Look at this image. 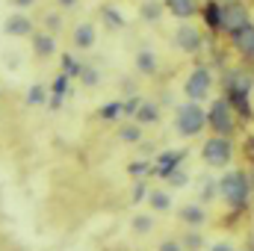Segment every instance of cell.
Listing matches in <instances>:
<instances>
[{
    "instance_id": "obj_36",
    "label": "cell",
    "mask_w": 254,
    "mask_h": 251,
    "mask_svg": "<svg viewBox=\"0 0 254 251\" xmlns=\"http://www.w3.org/2000/svg\"><path fill=\"white\" fill-rule=\"evenodd\" d=\"M213 198H219V192H216V181H204V189H201V204H207V201H213Z\"/></svg>"
},
{
    "instance_id": "obj_19",
    "label": "cell",
    "mask_w": 254,
    "mask_h": 251,
    "mask_svg": "<svg viewBox=\"0 0 254 251\" xmlns=\"http://www.w3.org/2000/svg\"><path fill=\"white\" fill-rule=\"evenodd\" d=\"M166 15V3L163 0H139V18L142 24H160Z\"/></svg>"
},
{
    "instance_id": "obj_1",
    "label": "cell",
    "mask_w": 254,
    "mask_h": 251,
    "mask_svg": "<svg viewBox=\"0 0 254 251\" xmlns=\"http://www.w3.org/2000/svg\"><path fill=\"white\" fill-rule=\"evenodd\" d=\"M252 92H254V74L249 68L237 65V68H228L222 74V98H228V104L234 107V113L240 119H252Z\"/></svg>"
},
{
    "instance_id": "obj_10",
    "label": "cell",
    "mask_w": 254,
    "mask_h": 251,
    "mask_svg": "<svg viewBox=\"0 0 254 251\" xmlns=\"http://www.w3.org/2000/svg\"><path fill=\"white\" fill-rule=\"evenodd\" d=\"M98 45V27H95V21H80V24H74V30H71V48L77 51V54H86V51H92Z\"/></svg>"
},
{
    "instance_id": "obj_17",
    "label": "cell",
    "mask_w": 254,
    "mask_h": 251,
    "mask_svg": "<svg viewBox=\"0 0 254 251\" xmlns=\"http://www.w3.org/2000/svg\"><path fill=\"white\" fill-rule=\"evenodd\" d=\"M133 65H136V71H139L142 77H154V74L160 71V57H157L148 45H142V48L136 51V60H133Z\"/></svg>"
},
{
    "instance_id": "obj_32",
    "label": "cell",
    "mask_w": 254,
    "mask_h": 251,
    "mask_svg": "<svg viewBox=\"0 0 254 251\" xmlns=\"http://www.w3.org/2000/svg\"><path fill=\"white\" fill-rule=\"evenodd\" d=\"M151 192V184L148 181H133V192H130V204H142Z\"/></svg>"
},
{
    "instance_id": "obj_41",
    "label": "cell",
    "mask_w": 254,
    "mask_h": 251,
    "mask_svg": "<svg viewBox=\"0 0 254 251\" xmlns=\"http://www.w3.org/2000/svg\"><path fill=\"white\" fill-rule=\"evenodd\" d=\"M249 181H252V189H254V166L249 169Z\"/></svg>"
},
{
    "instance_id": "obj_18",
    "label": "cell",
    "mask_w": 254,
    "mask_h": 251,
    "mask_svg": "<svg viewBox=\"0 0 254 251\" xmlns=\"http://www.w3.org/2000/svg\"><path fill=\"white\" fill-rule=\"evenodd\" d=\"M145 204H148V210H151V213H172V207H175V201H172L169 189H157V187H151L148 198H145Z\"/></svg>"
},
{
    "instance_id": "obj_29",
    "label": "cell",
    "mask_w": 254,
    "mask_h": 251,
    "mask_svg": "<svg viewBox=\"0 0 254 251\" xmlns=\"http://www.w3.org/2000/svg\"><path fill=\"white\" fill-rule=\"evenodd\" d=\"M80 86H86V89H95L98 83H101V71L95 68V65H86L83 63V68H80Z\"/></svg>"
},
{
    "instance_id": "obj_30",
    "label": "cell",
    "mask_w": 254,
    "mask_h": 251,
    "mask_svg": "<svg viewBox=\"0 0 254 251\" xmlns=\"http://www.w3.org/2000/svg\"><path fill=\"white\" fill-rule=\"evenodd\" d=\"M60 63H63V71H60V74H65L68 80H71V77H80V68H83V63H80L74 54H63V57H60Z\"/></svg>"
},
{
    "instance_id": "obj_35",
    "label": "cell",
    "mask_w": 254,
    "mask_h": 251,
    "mask_svg": "<svg viewBox=\"0 0 254 251\" xmlns=\"http://www.w3.org/2000/svg\"><path fill=\"white\" fill-rule=\"evenodd\" d=\"M157 251H184V243H181V237H166V240H160Z\"/></svg>"
},
{
    "instance_id": "obj_2",
    "label": "cell",
    "mask_w": 254,
    "mask_h": 251,
    "mask_svg": "<svg viewBox=\"0 0 254 251\" xmlns=\"http://www.w3.org/2000/svg\"><path fill=\"white\" fill-rule=\"evenodd\" d=\"M216 192H219V201L231 213H243L252 207L254 189L252 181H249V172H243V169H225L216 178Z\"/></svg>"
},
{
    "instance_id": "obj_12",
    "label": "cell",
    "mask_w": 254,
    "mask_h": 251,
    "mask_svg": "<svg viewBox=\"0 0 254 251\" xmlns=\"http://www.w3.org/2000/svg\"><path fill=\"white\" fill-rule=\"evenodd\" d=\"M228 39H231V48L237 51V57H243L246 63L254 60V21L246 24L243 30H237L234 36H228Z\"/></svg>"
},
{
    "instance_id": "obj_8",
    "label": "cell",
    "mask_w": 254,
    "mask_h": 251,
    "mask_svg": "<svg viewBox=\"0 0 254 251\" xmlns=\"http://www.w3.org/2000/svg\"><path fill=\"white\" fill-rule=\"evenodd\" d=\"M172 42H175V48H178L181 54H187V57H198V54L204 51V33H201L198 24H190V21H184V24L175 27Z\"/></svg>"
},
{
    "instance_id": "obj_3",
    "label": "cell",
    "mask_w": 254,
    "mask_h": 251,
    "mask_svg": "<svg viewBox=\"0 0 254 251\" xmlns=\"http://www.w3.org/2000/svg\"><path fill=\"white\" fill-rule=\"evenodd\" d=\"M237 157V145L231 136H207L201 145V163L210 172H225Z\"/></svg>"
},
{
    "instance_id": "obj_21",
    "label": "cell",
    "mask_w": 254,
    "mask_h": 251,
    "mask_svg": "<svg viewBox=\"0 0 254 251\" xmlns=\"http://www.w3.org/2000/svg\"><path fill=\"white\" fill-rule=\"evenodd\" d=\"M151 175H154V160L139 157V160L127 163V178H133V181H148Z\"/></svg>"
},
{
    "instance_id": "obj_33",
    "label": "cell",
    "mask_w": 254,
    "mask_h": 251,
    "mask_svg": "<svg viewBox=\"0 0 254 251\" xmlns=\"http://www.w3.org/2000/svg\"><path fill=\"white\" fill-rule=\"evenodd\" d=\"M145 98L142 95H130L127 101H122V107H125V119L127 122H133V116H136V110H139V104H142Z\"/></svg>"
},
{
    "instance_id": "obj_40",
    "label": "cell",
    "mask_w": 254,
    "mask_h": 251,
    "mask_svg": "<svg viewBox=\"0 0 254 251\" xmlns=\"http://www.w3.org/2000/svg\"><path fill=\"white\" fill-rule=\"evenodd\" d=\"M243 154H246V160H249V163L254 166V136L249 139V142H246V148H243Z\"/></svg>"
},
{
    "instance_id": "obj_6",
    "label": "cell",
    "mask_w": 254,
    "mask_h": 251,
    "mask_svg": "<svg viewBox=\"0 0 254 251\" xmlns=\"http://www.w3.org/2000/svg\"><path fill=\"white\" fill-rule=\"evenodd\" d=\"M237 113L234 107L228 104V98H213L210 107H207V130L213 136H234L237 130Z\"/></svg>"
},
{
    "instance_id": "obj_25",
    "label": "cell",
    "mask_w": 254,
    "mask_h": 251,
    "mask_svg": "<svg viewBox=\"0 0 254 251\" xmlns=\"http://www.w3.org/2000/svg\"><path fill=\"white\" fill-rule=\"evenodd\" d=\"M181 243H184V251H201L207 246V240H204V234H201L198 228H190V231L181 237Z\"/></svg>"
},
{
    "instance_id": "obj_4",
    "label": "cell",
    "mask_w": 254,
    "mask_h": 251,
    "mask_svg": "<svg viewBox=\"0 0 254 251\" xmlns=\"http://www.w3.org/2000/svg\"><path fill=\"white\" fill-rule=\"evenodd\" d=\"M175 133L181 139H195L207 130V110L201 104H192V101H184L175 107Z\"/></svg>"
},
{
    "instance_id": "obj_16",
    "label": "cell",
    "mask_w": 254,
    "mask_h": 251,
    "mask_svg": "<svg viewBox=\"0 0 254 251\" xmlns=\"http://www.w3.org/2000/svg\"><path fill=\"white\" fill-rule=\"evenodd\" d=\"M160 119H163V110H160V104L151 101V98H145V101L139 104L136 116H133V122L139 127H154V125H160Z\"/></svg>"
},
{
    "instance_id": "obj_14",
    "label": "cell",
    "mask_w": 254,
    "mask_h": 251,
    "mask_svg": "<svg viewBox=\"0 0 254 251\" xmlns=\"http://www.w3.org/2000/svg\"><path fill=\"white\" fill-rule=\"evenodd\" d=\"M163 3H166V15L178 18L181 24L201 15V0H163Z\"/></svg>"
},
{
    "instance_id": "obj_5",
    "label": "cell",
    "mask_w": 254,
    "mask_h": 251,
    "mask_svg": "<svg viewBox=\"0 0 254 251\" xmlns=\"http://www.w3.org/2000/svg\"><path fill=\"white\" fill-rule=\"evenodd\" d=\"M213 86H216L213 68L201 63V65H195L190 74H187V80H184V98L192 101V104H204L213 95Z\"/></svg>"
},
{
    "instance_id": "obj_26",
    "label": "cell",
    "mask_w": 254,
    "mask_h": 251,
    "mask_svg": "<svg viewBox=\"0 0 254 251\" xmlns=\"http://www.w3.org/2000/svg\"><path fill=\"white\" fill-rule=\"evenodd\" d=\"M98 116H101L104 122H122V119H125V107H122V101H110V104H104V107L98 110Z\"/></svg>"
},
{
    "instance_id": "obj_38",
    "label": "cell",
    "mask_w": 254,
    "mask_h": 251,
    "mask_svg": "<svg viewBox=\"0 0 254 251\" xmlns=\"http://www.w3.org/2000/svg\"><path fill=\"white\" fill-rule=\"evenodd\" d=\"M210 251H240L234 243H228V240H219V243H213L210 246Z\"/></svg>"
},
{
    "instance_id": "obj_27",
    "label": "cell",
    "mask_w": 254,
    "mask_h": 251,
    "mask_svg": "<svg viewBox=\"0 0 254 251\" xmlns=\"http://www.w3.org/2000/svg\"><path fill=\"white\" fill-rule=\"evenodd\" d=\"M63 24H65V18H63V12H57V9L42 18V27H45V33H51V36H60V33H63Z\"/></svg>"
},
{
    "instance_id": "obj_24",
    "label": "cell",
    "mask_w": 254,
    "mask_h": 251,
    "mask_svg": "<svg viewBox=\"0 0 254 251\" xmlns=\"http://www.w3.org/2000/svg\"><path fill=\"white\" fill-rule=\"evenodd\" d=\"M48 95H51L48 86L33 83V86L27 89V107H48Z\"/></svg>"
},
{
    "instance_id": "obj_22",
    "label": "cell",
    "mask_w": 254,
    "mask_h": 251,
    "mask_svg": "<svg viewBox=\"0 0 254 251\" xmlns=\"http://www.w3.org/2000/svg\"><path fill=\"white\" fill-rule=\"evenodd\" d=\"M154 228H157V222H154L151 213H136V216L130 219V231H133L136 237H151Z\"/></svg>"
},
{
    "instance_id": "obj_37",
    "label": "cell",
    "mask_w": 254,
    "mask_h": 251,
    "mask_svg": "<svg viewBox=\"0 0 254 251\" xmlns=\"http://www.w3.org/2000/svg\"><path fill=\"white\" fill-rule=\"evenodd\" d=\"M6 3H9V6H12L15 12H30V9H33V6H36L39 0H6Z\"/></svg>"
},
{
    "instance_id": "obj_34",
    "label": "cell",
    "mask_w": 254,
    "mask_h": 251,
    "mask_svg": "<svg viewBox=\"0 0 254 251\" xmlns=\"http://www.w3.org/2000/svg\"><path fill=\"white\" fill-rule=\"evenodd\" d=\"M68 92H71V86H68V77H65V74H57V80H54V86H51V95L65 98Z\"/></svg>"
},
{
    "instance_id": "obj_31",
    "label": "cell",
    "mask_w": 254,
    "mask_h": 251,
    "mask_svg": "<svg viewBox=\"0 0 254 251\" xmlns=\"http://www.w3.org/2000/svg\"><path fill=\"white\" fill-rule=\"evenodd\" d=\"M187 184H190V172H187V166L175 169V172L166 178V187H169V189H184Z\"/></svg>"
},
{
    "instance_id": "obj_23",
    "label": "cell",
    "mask_w": 254,
    "mask_h": 251,
    "mask_svg": "<svg viewBox=\"0 0 254 251\" xmlns=\"http://www.w3.org/2000/svg\"><path fill=\"white\" fill-rule=\"evenodd\" d=\"M142 130L145 127H139L136 122H125V125L119 127V139L125 142V145H142L145 139H142Z\"/></svg>"
},
{
    "instance_id": "obj_39",
    "label": "cell",
    "mask_w": 254,
    "mask_h": 251,
    "mask_svg": "<svg viewBox=\"0 0 254 251\" xmlns=\"http://www.w3.org/2000/svg\"><path fill=\"white\" fill-rule=\"evenodd\" d=\"M80 6V0H57V9L60 12H71V9H77Z\"/></svg>"
},
{
    "instance_id": "obj_11",
    "label": "cell",
    "mask_w": 254,
    "mask_h": 251,
    "mask_svg": "<svg viewBox=\"0 0 254 251\" xmlns=\"http://www.w3.org/2000/svg\"><path fill=\"white\" fill-rule=\"evenodd\" d=\"M3 33L9 39H30L36 33V21L27 15V12H12L6 21H3Z\"/></svg>"
},
{
    "instance_id": "obj_13",
    "label": "cell",
    "mask_w": 254,
    "mask_h": 251,
    "mask_svg": "<svg viewBox=\"0 0 254 251\" xmlns=\"http://www.w3.org/2000/svg\"><path fill=\"white\" fill-rule=\"evenodd\" d=\"M30 45H33V57H36V60H51V57H57V51H60L57 36H51V33H45V30H36V33L30 36Z\"/></svg>"
},
{
    "instance_id": "obj_28",
    "label": "cell",
    "mask_w": 254,
    "mask_h": 251,
    "mask_svg": "<svg viewBox=\"0 0 254 251\" xmlns=\"http://www.w3.org/2000/svg\"><path fill=\"white\" fill-rule=\"evenodd\" d=\"M201 18H204V24H207L213 33H219V0H210V3L201 9Z\"/></svg>"
},
{
    "instance_id": "obj_7",
    "label": "cell",
    "mask_w": 254,
    "mask_h": 251,
    "mask_svg": "<svg viewBox=\"0 0 254 251\" xmlns=\"http://www.w3.org/2000/svg\"><path fill=\"white\" fill-rule=\"evenodd\" d=\"M246 24H252V9L243 0H231V3H219V33L234 36L237 30H243Z\"/></svg>"
},
{
    "instance_id": "obj_9",
    "label": "cell",
    "mask_w": 254,
    "mask_h": 251,
    "mask_svg": "<svg viewBox=\"0 0 254 251\" xmlns=\"http://www.w3.org/2000/svg\"><path fill=\"white\" fill-rule=\"evenodd\" d=\"M184 160H187V151L184 148H169V151H160L157 157H154V178H160V181H166L175 169H181L184 166Z\"/></svg>"
},
{
    "instance_id": "obj_15",
    "label": "cell",
    "mask_w": 254,
    "mask_h": 251,
    "mask_svg": "<svg viewBox=\"0 0 254 251\" xmlns=\"http://www.w3.org/2000/svg\"><path fill=\"white\" fill-rule=\"evenodd\" d=\"M178 219L187 225V228H204L207 225V207L201 204V201H190V204H184L181 210H178Z\"/></svg>"
},
{
    "instance_id": "obj_20",
    "label": "cell",
    "mask_w": 254,
    "mask_h": 251,
    "mask_svg": "<svg viewBox=\"0 0 254 251\" xmlns=\"http://www.w3.org/2000/svg\"><path fill=\"white\" fill-rule=\"evenodd\" d=\"M101 21H104V27L110 30V33H119V30H125L127 27V18L113 6V3H107V6H101Z\"/></svg>"
}]
</instances>
